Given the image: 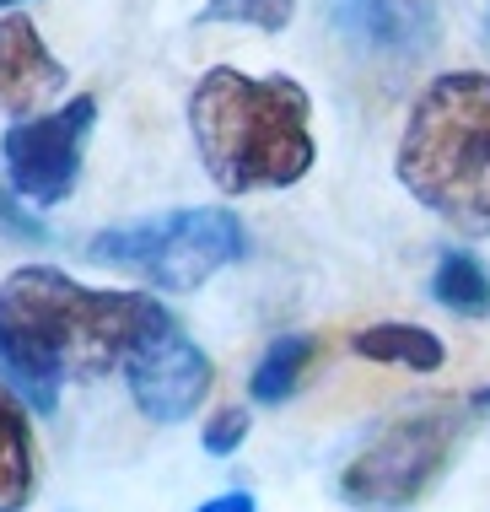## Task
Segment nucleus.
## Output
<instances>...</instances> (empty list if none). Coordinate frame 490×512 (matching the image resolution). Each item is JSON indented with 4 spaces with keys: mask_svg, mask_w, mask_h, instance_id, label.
I'll return each mask as SVG.
<instances>
[{
    "mask_svg": "<svg viewBox=\"0 0 490 512\" xmlns=\"http://www.w3.org/2000/svg\"><path fill=\"white\" fill-rule=\"evenodd\" d=\"M173 313L146 292H92L54 265H22L0 281V367L33 410H54L60 383L130 367Z\"/></svg>",
    "mask_w": 490,
    "mask_h": 512,
    "instance_id": "f257e3e1",
    "label": "nucleus"
},
{
    "mask_svg": "<svg viewBox=\"0 0 490 512\" xmlns=\"http://www.w3.org/2000/svg\"><path fill=\"white\" fill-rule=\"evenodd\" d=\"M189 130L221 195H264L313 173V98L291 76L216 65L189 92Z\"/></svg>",
    "mask_w": 490,
    "mask_h": 512,
    "instance_id": "f03ea898",
    "label": "nucleus"
},
{
    "mask_svg": "<svg viewBox=\"0 0 490 512\" xmlns=\"http://www.w3.org/2000/svg\"><path fill=\"white\" fill-rule=\"evenodd\" d=\"M404 189L453 221L458 232H490V76L447 71L410 108L399 141Z\"/></svg>",
    "mask_w": 490,
    "mask_h": 512,
    "instance_id": "7ed1b4c3",
    "label": "nucleus"
},
{
    "mask_svg": "<svg viewBox=\"0 0 490 512\" xmlns=\"http://www.w3.org/2000/svg\"><path fill=\"white\" fill-rule=\"evenodd\" d=\"M248 254V232L232 211L189 205L130 227H108L87 243V259L108 270H130L157 292H200L216 270L237 265Z\"/></svg>",
    "mask_w": 490,
    "mask_h": 512,
    "instance_id": "20e7f679",
    "label": "nucleus"
},
{
    "mask_svg": "<svg viewBox=\"0 0 490 512\" xmlns=\"http://www.w3.org/2000/svg\"><path fill=\"white\" fill-rule=\"evenodd\" d=\"M458 442V421L447 410H420L404 421L383 426L356 459L345 464L340 491L345 502L372 507V512H399L431 491V480L447 469Z\"/></svg>",
    "mask_w": 490,
    "mask_h": 512,
    "instance_id": "39448f33",
    "label": "nucleus"
},
{
    "mask_svg": "<svg viewBox=\"0 0 490 512\" xmlns=\"http://www.w3.org/2000/svg\"><path fill=\"white\" fill-rule=\"evenodd\" d=\"M92 124H97L92 98H70L54 114L11 124L0 135V162H6L11 195L33 205H60L81 178V146H87Z\"/></svg>",
    "mask_w": 490,
    "mask_h": 512,
    "instance_id": "423d86ee",
    "label": "nucleus"
},
{
    "mask_svg": "<svg viewBox=\"0 0 490 512\" xmlns=\"http://www.w3.org/2000/svg\"><path fill=\"white\" fill-rule=\"evenodd\" d=\"M124 378H130V394H135V405L146 421H184V415H194L205 405L216 367H210V356L184 335V329H167V335H157L146 345V351L130 356Z\"/></svg>",
    "mask_w": 490,
    "mask_h": 512,
    "instance_id": "0eeeda50",
    "label": "nucleus"
},
{
    "mask_svg": "<svg viewBox=\"0 0 490 512\" xmlns=\"http://www.w3.org/2000/svg\"><path fill=\"white\" fill-rule=\"evenodd\" d=\"M65 65L49 54L38 27L27 17H0V114L38 119V108L65 92Z\"/></svg>",
    "mask_w": 490,
    "mask_h": 512,
    "instance_id": "6e6552de",
    "label": "nucleus"
},
{
    "mask_svg": "<svg viewBox=\"0 0 490 512\" xmlns=\"http://www.w3.org/2000/svg\"><path fill=\"white\" fill-rule=\"evenodd\" d=\"M334 22L372 54H415L437 27L426 0H334Z\"/></svg>",
    "mask_w": 490,
    "mask_h": 512,
    "instance_id": "1a4fd4ad",
    "label": "nucleus"
},
{
    "mask_svg": "<svg viewBox=\"0 0 490 512\" xmlns=\"http://www.w3.org/2000/svg\"><path fill=\"white\" fill-rule=\"evenodd\" d=\"M38 491V453H33V415L22 394L0 383V512H22Z\"/></svg>",
    "mask_w": 490,
    "mask_h": 512,
    "instance_id": "9d476101",
    "label": "nucleus"
},
{
    "mask_svg": "<svg viewBox=\"0 0 490 512\" xmlns=\"http://www.w3.org/2000/svg\"><path fill=\"white\" fill-rule=\"evenodd\" d=\"M350 345H356V356H367V362L410 367V372H437L442 356H447L442 340L431 335V329H420V324H372Z\"/></svg>",
    "mask_w": 490,
    "mask_h": 512,
    "instance_id": "9b49d317",
    "label": "nucleus"
},
{
    "mask_svg": "<svg viewBox=\"0 0 490 512\" xmlns=\"http://www.w3.org/2000/svg\"><path fill=\"white\" fill-rule=\"evenodd\" d=\"M313 356H318L313 335H280V340H270V345H264V356H259V367H254V378H248V394H254L259 405H286V399L297 394L302 372L313 367Z\"/></svg>",
    "mask_w": 490,
    "mask_h": 512,
    "instance_id": "f8f14e48",
    "label": "nucleus"
},
{
    "mask_svg": "<svg viewBox=\"0 0 490 512\" xmlns=\"http://www.w3.org/2000/svg\"><path fill=\"white\" fill-rule=\"evenodd\" d=\"M431 297L442 302V308H453V313H490V270L480 265L474 254H442V265L437 275H431Z\"/></svg>",
    "mask_w": 490,
    "mask_h": 512,
    "instance_id": "ddd939ff",
    "label": "nucleus"
},
{
    "mask_svg": "<svg viewBox=\"0 0 490 512\" xmlns=\"http://www.w3.org/2000/svg\"><path fill=\"white\" fill-rule=\"evenodd\" d=\"M297 17V0H205L200 6V27L210 22H232V27H259V33H286Z\"/></svg>",
    "mask_w": 490,
    "mask_h": 512,
    "instance_id": "4468645a",
    "label": "nucleus"
},
{
    "mask_svg": "<svg viewBox=\"0 0 490 512\" xmlns=\"http://www.w3.org/2000/svg\"><path fill=\"white\" fill-rule=\"evenodd\" d=\"M243 437H248V410H243V405H227V410H216V415L205 421L200 448L210 453V459H227V453L243 448Z\"/></svg>",
    "mask_w": 490,
    "mask_h": 512,
    "instance_id": "2eb2a0df",
    "label": "nucleus"
},
{
    "mask_svg": "<svg viewBox=\"0 0 490 512\" xmlns=\"http://www.w3.org/2000/svg\"><path fill=\"white\" fill-rule=\"evenodd\" d=\"M0 232H11V238H22V243H49V227H44V216H33L27 205L11 195L6 184H0Z\"/></svg>",
    "mask_w": 490,
    "mask_h": 512,
    "instance_id": "dca6fc26",
    "label": "nucleus"
},
{
    "mask_svg": "<svg viewBox=\"0 0 490 512\" xmlns=\"http://www.w3.org/2000/svg\"><path fill=\"white\" fill-rule=\"evenodd\" d=\"M200 512H259V507H254V496H248V491H227V496H210Z\"/></svg>",
    "mask_w": 490,
    "mask_h": 512,
    "instance_id": "f3484780",
    "label": "nucleus"
},
{
    "mask_svg": "<svg viewBox=\"0 0 490 512\" xmlns=\"http://www.w3.org/2000/svg\"><path fill=\"white\" fill-rule=\"evenodd\" d=\"M6 6H17V0H0V11H6Z\"/></svg>",
    "mask_w": 490,
    "mask_h": 512,
    "instance_id": "a211bd4d",
    "label": "nucleus"
}]
</instances>
